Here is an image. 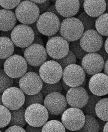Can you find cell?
<instances>
[{"label":"cell","instance_id":"57","mask_svg":"<svg viewBox=\"0 0 108 132\" xmlns=\"http://www.w3.org/2000/svg\"><path fill=\"white\" fill-rule=\"evenodd\" d=\"M84 2V1H79V3H80V8H83Z\"/></svg>","mask_w":108,"mask_h":132},{"label":"cell","instance_id":"14","mask_svg":"<svg viewBox=\"0 0 108 132\" xmlns=\"http://www.w3.org/2000/svg\"><path fill=\"white\" fill-rule=\"evenodd\" d=\"M62 79L71 87L81 86L86 79L85 73L82 67L72 64L63 70Z\"/></svg>","mask_w":108,"mask_h":132},{"label":"cell","instance_id":"24","mask_svg":"<svg viewBox=\"0 0 108 132\" xmlns=\"http://www.w3.org/2000/svg\"><path fill=\"white\" fill-rule=\"evenodd\" d=\"M87 90L88 93L89 99L87 104L82 109V110L85 115L93 116L96 118L97 117V116L95 113V106L97 102L102 98V97L97 96L93 94L90 92L89 88H88V90Z\"/></svg>","mask_w":108,"mask_h":132},{"label":"cell","instance_id":"59","mask_svg":"<svg viewBox=\"0 0 108 132\" xmlns=\"http://www.w3.org/2000/svg\"><path fill=\"white\" fill-rule=\"evenodd\" d=\"M106 13H108V1L107 2V9H106Z\"/></svg>","mask_w":108,"mask_h":132},{"label":"cell","instance_id":"21","mask_svg":"<svg viewBox=\"0 0 108 132\" xmlns=\"http://www.w3.org/2000/svg\"><path fill=\"white\" fill-rule=\"evenodd\" d=\"M17 18L15 13L11 10L2 9L0 10V31H12L15 28Z\"/></svg>","mask_w":108,"mask_h":132},{"label":"cell","instance_id":"50","mask_svg":"<svg viewBox=\"0 0 108 132\" xmlns=\"http://www.w3.org/2000/svg\"><path fill=\"white\" fill-rule=\"evenodd\" d=\"M61 37V34L60 33V31H59L57 33H56L54 35H53L51 36H48V39H50L53 37Z\"/></svg>","mask_w":108,"mask_h":132},{"label":"cell","instance_id":"30","mask_svg":"<svg viewBox=\"0 0 108 132\" xmlns=\"http://www.w3.org/2000/svg\"><path fill=\"white\" fill-rule=\"evenodd\" d=\"M14 80L5 73L4 69H0V93L13 86Z\"/></svg>","mask_w":108,"mask_h":132},{"label":"cell","instance_id":"27","mask_svg":"<svg viewBox=\"0 0 108 132\" xmlns=\"http://www.w3.org/2000/svg\"><path fill=\"white\" fill-rule=\"evenodd\" d=\"M95 29L102 36L108 37V13H105L96 18Z\"/></svg>","mask_w":108,"mask_h":132},{"label":"cell","instance_id":"47","mask_svg":"<svg viewBox=\"0 0 108 132\" xmlns=\"http://www.w3.org/2000/svg\"><path fill=\"white\" fill-rule=\"evenodd\" d=\"M61 82H62V88L65 91V92H68L71 87L69 86H68L67 84H66L63 81V80L62 79V81H61Z\"/></svg>","mask_w":108,"mask_h":132},{"label":"cell","instance_id":"17","mask_svg":"<svg viewBox=\"0 0 108 132\" xmlns=\"http://www.w3.org/2000/svg\"><path fill=\"white\" fill-rule=\"evenodd\" d=\"M65 98L70 107L82 109L88 102L89 95L85 88L80 86L71 87L67 92Z\"/></svg>","mask_w":108,"mask_h":132},{"label":"cell","instance_id":"18","mask_svg":"<svg viewBox=\"0 0 108 132\" xmlns=\"http://www.w3.org/2000/svg\"><path fill=\"white\" fill-rule=\"evenodd\" d=\"M90 92L95 96L102 97L108 94V76L100 73L92 76L88 82Z\"/></svg>","mask_w":108,"mask_h":132},{"label":"cell","instance_id":"7","mask_svg":"<svg viewBox=\"0 0 108 132\" xmlns=\"http://www.w3.org/2000/svg\"><path fill=\"white\" fill-rule=\"evenodd\" d=\"M61 23L59 17L56 15L46 12L40 14L36 22V24L39 32L48 37L59 31Z\"/></svg>","mask_w":108,"mask_h":132},{"label":"cell","instance_id":"43","mask_svg":"<svg viewBox=\"0 0 108 132\" xmlns=\"http://www.w3.org/2000/svg\"><path fill=\"white\" fill-rule=\"evenodd\" d=\"M98 123H99V132H104V127L107 122V121H104L99 118H97V119Z\"/></svg>","mask_w":108,"mask_h":132},{"label":"cell","instance_id":"37","mask_svg":"<svg viewBox=\"0 0 108 132\" xmlns=\"http://www.w3.org/2000/svg\"><path fill=\"white\" fill-rule=\"evenodd\" d=\"M50 1H46L44 3L41 4H37L40 14H43L45 12H46L48 9V8L50 7Z\"/></svg>","mask_w":108,"mask_h":132},{"label":"cell","instance_id":"23","mask_svg":"<svg viewBox=\"0 0 108 132\" xmlns=\"http://www.w3.org/2000/svg\"><path fill=\"white\" fill-rule=\"evenodd\" d=\"M26 109L23 106L18 109L10 111L11 118L9 127L16 126L23 128L28 124L25 118Z\"/></svg>","mask_w":108,"mask_h":132},{"label":"cell","instance_id":"5","mask_svg":"<svg viewBox=\"0 0 108 132\" xmlns=\"http://www.w3.org/2000/svg\"><path fill=\"white\" fill-rule=\"evenodd\" d=\"M25 118L27 123L36 127H43L49 119V112L42 104H34L26 109Z\"/></svg>","mask_w":108,"mask_h":132},{"label":"cell","instance_id":"35","mask_svg":"<svg viewBox=\"0 0 108 132\" xmlns=\"http://www.w3.org/2000/svg\"><path fill=\"white\" fill-rule=\"evenodd\" d=\"M57 62L59 64L62 66V69L63 70L67 66L72 64H75L77 62V59L75 55L71 51H69L68 54L63 58L60 60H54Z\"/></svg>","mask_w":108,"mask_h":132},{"label":"cell","instance_id":"52","mask_svg":"<svg viewBox=\"0 0 108 132\" xmlns=\"http://www.w3.org/2000/svg\"><path fill=\"white\" fill-rule=\"evenodd\" d=\"M104 47L108 54V37L105 41V42L104 44Z\"/></svg>","mask_w":108,"mask_h":132},{"label":"cell","instance_id":"13","mask_svg":"<svg viewBox=\"0 0 108 132\" xmlns=\"http://www.w3.org/2000/svg\"><path fill=\"white\" fill-rule=\"evenodd\" d=\"M43 105L49 113L53 116L62 115L67 109L68 103L65 97L61 93L55 92L45 97Z\"/></svg>","mask_w":108,"mask_h":132},{"label":"cell","instance_id":"53","mask_svg":"<svg viewBox=\"0 0 108 132\" xmlns=\"http://www.w3.org/2000/svg\"><path fill=\"white\" fill-rule=\"evenodd\" d=\"M6 60L0 59V69H3L4 68V65L5 64Z\"/></svg>","mask_w":108,"mask_h":132},{"label":"cell","instance_id":"48","mask_svg":"<svg viewBox=\"0 0 108 132\" xmlns=\"http://www.w3.org/2000/svg\"><path fill=\"white\" fill-rule=\"evenodd\" d=\"M20 78H15V79H13L14 80V82H13V86H15L17 87H19V80H20Z\"/></svg>","mask_w":108,"mask_h":132},{"label":"cell","instance_id":"1","mask_svg":"<svg viewBox=\"0 0 108 132\" xmlns=\"http://www.w3.org/2000/svg\"><path fill=\"white\" fill-rule=\"evenodd\" d=\"M59 31L63 39L72 42L80 40L84 32V29L81 21L78 18L73 17L62 21Z\"/></svg>","mask_w":108,"mask_h":132},{"label":"cell","instance_id":"20","mask_svg":"<svg viewBox=\"0 0 108 132\" xmlns=\"http://www.w3.org/2000/svg\"><path fill=\"white\" fill-rule=\"evenodd\" d=\"M83 9L84 12L90 16L98 17L106 12L107 2L106 1L85 0Z\"/></svg>","mask_w":108,"mask_h":132},{"label":"cell","instance_id":"34","mask_svg":"<svg viewBox=\"0 0 108 132\" xmlns=\"http://www.w3.org/2000/svg\"><path fill=\"white\" fill-rule=\"evenodd\" d=\"M70 50L73 53L77 59L80 60H82L83 57L88 53L81 47L79 40L72 42L70 43Z\"/></svg>","mask_w":108,"mask_h":132},{"label":"cell","instance_id":"15","mask_svg":"<svg viewBox=\"0 0 108 132\" xmlns=\"http://www.w3.org/2000/svg\"><path fill=\"white\" fill-rule=\"evenodd\" d=\"M47 53L44 46L32 44L27 47L23 56L28 64L32 67H40L47 61Z\"/></svg>","mask_w":108,"mask_h":132},{"label":"cell","instance_id":"19","mask_svg":"<svg viewBox=\"0 0 108 132\" xmlns=\"http://www.w3.org/2000/svg\"><path fill=\"white\" fill-rule=\"evenodd\" d=\"M55 5L59 14L66 18L76 15L80 9V3L78 0H58L55 1Z\"/></svg>","mask_w":108,"mask_h":132},{"label":"cell","instance_id":"29","mask_svg":"<svg viewBox=\"0 0 108 132\" xmlns=\"http://www.w3.org/2000/svg\"><path fill=\"white\" fill-rule=\"evenodd\" d=\"M78 18L81 21L84 29V32L90 30L95 29V21L96 18L90 16L85 12L79 15Z\"/></svg>","mask_w":108,"mask_h":132},{"label":"cell","instance_id":"36","mask_svg":"<svg viewBox=\"0 0 108 132\" xmlns=\"http://www.w3.org/2000/svg\"><path fill=\"white\" fill-rule=\"evenodd\" d=\"M21 1H2L0 0V6L6 10H11L16 8L20 3Z\"/></svg>","mask_w":108,"mask_h":132},{"label":"cell","instance_id":"38","mask_svg":"<svg viewBox=\"0 0 108 132\" xmlns=\"http://www.w3.org/2000/svg\"><path fill=\"white\" fill-rule=\"evenodd\" d=\"M46 12H51V13H52L54 14L55 15H56L57 16L59 17L61 22H62V21L65 19L64 17L62 16L61 15H60L59 14V13L57 12V11L56 9L55 4H53V5H50V7L48 8V9H47Z\"/></svg>","mask_w":108,"mask_h":132},{"label":"cell","instance_id":"49","mask_svg":"<svg viewBox=\"0 0 108 132\" xmlns=\"http://www.w3.org/2000/svg\"><path fill=\"white\" fill-rule=\"evenodd\" d=\"M104 70V73L108 76V60L105 62Z\"/></svg>","mask_w":108,"mask_h":132},{"label":"cell","instance_id":"46","mask_svg":"<svg viewBox=\"0 0 108 132\" xmlns=\"http://www.w3.org/2000/svg\"><path fill=\"white\" fill-rule=\"evenodd\" d=\"M13 54H16V55H19L22 56V55H23V53H22V52L21 51V49L20 48L15 46V49H14Z\"/></svg>","mask_w":108,"mask_h":132},{"label":"cell","instance_id":"10","mask_svg":"<svg viewBox=\"0 0 108 132\" xmlns=\"http://www.w3.org/2000/svg\"><path fill=\"white\" fill-rule=\"evenodd\" d=\"M43 81L39 74L27 72L19 80V88L25 95H33L41 92Z\"/></svg>","mask_w":108,"mask_h":132},{"label":"cell","instance_id":"55","mask_svg":"<svg viewBox=\"0 0 108 132\" xmlns=\"http://www.w3.org/2000/svg\"><path fill=\"white\" fill-rule=\"evenodd\" d=\"M33 72V68L32 66H31L28 64V70H27V72Z\"/></svg>","mask_w":108,"mask_h":132},{"label":"cell","instance_id":"22","mask_svg":"<svg viewBox=\"0 0 108 132\" xmlns=\"http://www.w3.org/2000/svg\"><path fill=\"white\" fill-rule=\"evenodd\" d=\"M14 49L15 45L11 39L0 37V59L6 60L12 56Z\"/></svg>","mask_w":108,"mask_h":132},{"label":"cell","instance_id":"28","mask_svg":"<svg viewBox=\"0 0 108 132\" xmlns=\"http://www.w3.org/2000/svg\"><path fill=\"white\" fill-rule=\"evenodd\" d=\"M62 122L52 119L49 120L42 127V132H66Z\"/></svg>","mask_w":108,"mask_h":132},{"label":"cell","instance_id":"26","mask_svg":"<svg viewBox=\"0 0 108 132\" xmlns=\"http://www.w3.org/2000/svg\"><path fill=\"white\" fill-rule=\"evenodd\" d=\"M77 132H99V123L97 119L93 116L85 115V123Z\"/></svg>","mask_w":108,"mask_h":132},{"label":"cell","instance_id":"16","mask_svg":"<svg viewBox=\"0 0 108 132\" xmlns=\"http://www.w3.org/2000/svg\"><path fill=\"white\" fill-rule=\"evenodd\" d=\"M105 62L97 53H88L82 60L81 67L89 76L100 73L103 70Z\"/></svg>","mask_w":108,"mask_h":132},{"label":"cell","instance_id":"6","mask_svg":"<svg viewBox=\"0 0 108 132\" xmlns=\"http://www.w3.org/2000/svg\"><path fill=\"white\" fill-rule=\"evenodd\" d=\"M28 65L24 57L13 54L6 60L3 69L7 75L15 79L21 78L27 72Z\"/></svg>","mask_w":108,"mask_h":132},{"label":"cell","instance_id":"9","mask_svg":"<svg viewBox=\"0 0 108 132\" xmlns=\"http://www.w3.org/2000/svg\"><path fill=\"white\" fill-rule=\"evenodd\" d=\"M70 43L62 37H53L47 42V53L53 60L62 59L68 54Z\"/></svg>","mask_w":108,"mask_h":132},{"label":"cell","instance_id":"60","mask_svg":"<svg viewBox=\"0 0 108 132\" xmlns=\"http://www.w3.org/2000/svg\"><path fill=\"white\" fill-rule=\"evenodd\" d=\"M1 8H2V7H1V6H0V10H1V9H1Z\"/></svg>","mask_w":108,"mask_h":132},{"label":"cell","instance_id":"51","mask_svg":"<svg viewBox=\"0 0 108 132\" xmlns=\"http://www.w3.org/2000/svg\"><path fill=\"white\" fill-rule=\"evenodd\" d=\"M40 68V67H32L33 72L35 73H36L37 74H39Z\"/></svg>","mask_w":108,"mask_h":132},{"label":"cell","instance_id":"32","mask_svg":"<svg viewBox=\"0 0 108 132\" xmlns=\"http://www.w3.org/2000/svg\"><path fill=\"white\" fill-rule=\"evenodd\" d=\"M11 118V111L4 105H0V129L9 125Z\"/></svg>","mask_w":108,"mask_h":132},{"label":"cell","instance_id":"31","mask_svg":"<svg viewBox=\"0 0 108 132\" xmlns=\"http://www.w3.org/2000/svg\"><path fill=\"white\" fill-rule=\"evenodd\" d=\"M62 89L61 81L54 84H49L43 82V87L41 92L43 96L45 97L48 95L52 93L58 92L61 93Z\"/></svg>","mask_w":108,"mask_h":132},{"label":"cell","instance_id":"54","mask_svg":"<svg viewBox=\"0 0 108 132\" xmlns=\"http://www.w3.org/2000/svg\"><path fill=\"white\" fill-rule=\"evenodd\" d=\"M33 3H34L35 4H36V5L37 4H42L43 3H44L46 1L45 0H43V1H31Z\"/></svg>","mask_w":108,"mask_h":132},{"label":"cell","instance_id":"40","mask_svg":"<svg viewBox=\"0 0 108 132\" xmlns=\"http://www.w3.org/2000/svg\"><path fill=\"white\" fill-rule=\"evenodd\" d=\"M42 127H36L30 126L29 125H27L26 128V132H42Z\"/></svg>","mask_w":108,"mask_h":132},{"label":"cell","instance_id":"11","mask_svg":"<svg viewBox=\"0 0 108 132\" xmlns=\"http://www.w3.org/2000/svg\"><path fill=\"white\" fill-rule=\"evenodd\" d=\"M79 40L81 47L87 53H97L104 46L103 37L96 30L85 31Z\"/></svg>","mask_w":108,"mask_h":132},{"label":"cell","instance_id":"41","mask_svg":"<svg viewBox=\"0 0 108 132\" xmlns=\"http://www.w3.org/2000/svg\"><path fill=\"white\" fill-rule=\"evenodd\" d=\"M98 54H99L102 57V58L104 59L105 62H106L108 60V54L107 52V51H106V50L105 49L104 47V45L102 47V48L99 50L97 52Z\"/></svg>","mask_w":108,"mask_h":132},{"label":"cell","instance_id":"58","mask_svg":"<svg viewBox=\"0 0 108 132\" xmlns=\"http://www.w3.org/2000/svg\"><path fill=\"white\" fill-rule=\"evenodd\" d=\"M0 105H3L2 102V94L0 93Z\"/></svg>","mask_w":108,"mask_h":132},{"label":"cell","instance_id":"12","mask_svg":"<svg viewBox=\"0 0 108 132\" xmlns=\"http://www.w3.org/2000/svg\"><path fill=\"white\" fill-rule=\"evenodd\" d=\"M2 102L3 105L10 111L15 110L23 106L25 94L20 88L12 86L2 94Z\"/></svg>","mask_w":108,"mask_h":132},{"label":"cell","instance_id":"25","mask_svg":"<svg viewBox=\"0 0 108 132\" xmlns=\"http://www.w3.org/2000/svg\"><path fill=\"white\" fill-rule=\"evenodd\" d=\"M95 113L97 117L108 121V98L100 100L95 106Z\"/></svg>","mask_w":108,"mask_h":132},{"label":"cell","instance_id":"4","mask_svg":"<svg viewBox=\"0 0 108 132\" xmlns=\"http://www.w3.org/2000/svg\"><path fill=\"white\" fill-rule=\"evenodd\" d=\"M35 36V33L30 26L19 24L12 30L11 39L16 47L27 48L32 44Z\"/></svg>","mask_w":108,"mask_h":132},{"label":"cell","instance_id":"33","mask_svg":"<svg viewBox=\"0 0 108 132\" xmlns=\"http://www.w3.org/2000/svg\"><path fill=\"white\" fill-rule=\"evenodd\" d=\"M44 100V96L41 92L33 95H25V102L23 107L27 108L29 106L34 104H40L43 105Z\"/></svg>","mask_w":108,"mask_h":132},{"label":"cell","instance_id":"61","mask_svg":"<svg viewBox=\"0 0 108 132\" xmlns=\"http://www.w3.org/2000/svg\"><path fill=\"white\" fill-rule=\"evenodd\" d=\"M0 132H2V131H1V130H0Z\"/></svg>","mask_w":108,"mask_h":132},{"label":"cell","instance_id":"44","mask_svg":"<svg viewBox=\"0 0 108 132\" xmlns=\"http://www.w3.org/2000/svg\"><path fill=\"white\" fill-rule=\"evenodd\" d=\"M31 28V29H32L34 32L35 33V36H41V35H42L41 33L39 32V31H38V29L37 28V24H36V22L32 24L30 26Z\"/></svg>","mask_w":108,"mask_h":132},{"label":"cell","instance_id":"8","mask_svg":"<svg viewBox=\"0 0 108 132\" xmlns=\"http://www.w3.org/2000/svg\"><path fill=\"white\" fill-rule=\"evenodd\" d=\"M63 69L59 63L54 60L46 61L40 66L39 75L43 82L54 84L61 81Z\"/></svg>","mask_w":108,"mask_h":132},{"label":"cell","instance_id":"2","mask_svg":"<svg viewBox=\"0 0 108 132\" xmlns=\"http://www.w3.org/2000/svg\"><path fill=\"white\" fill-rule=\"evenodd\" d=\"M15 14L21 24L30 26L37 22L40 15L38 6L31 1H23L16 8Z\"/></svg>","mask_w":108,"mask_h":132},{"label":"cell","instance_id":"42","mask_svg":"<svg viewBox=\"0 0 108 132\" xmlns=\"http://www.w3.org/2000/svg\"><path fill=\"white\" fill-rule=\"evenodd\" d=\"M32 44H40V45H41L44 46V42L40 36H35Z\"/></svg>","mask_w":108,"mask_h":132},{"label":"cell","instance_id":"56","mask_svg":"<svg viewBox=\"0 0 108 132\" xmlns=\"http://www.w3.org/2000/svg\"><path fill=\"white\" fill-rule=\"evenodd\" d=\"M104 132H108V121H107L104 129Z\"/></svg>","mask_w":108,"mask_h":132},{"label":"cell","instance_id":"3","mask_svg":"<svg viewBox=\"0 0 108 132\" xmlns=\"http://www.w3.org/2000/svg\"><path fill=\"white\" fill-rule=\"evenodd\" d=\"M61 120L66 129L71 131H78L85 123V115L81 109L71 107L63 112Z\"/></svg>","mask_w":108,"mask_h":132},{"label":"cell","instance_id":"62","mask_svg":"<svg viewBox=\"0 0 108 132\" xmlns=\"http://www.w3.org/2000/svg\"><path fill=\"white\" fill-rule=\"evenodd\" d=\"M0 37H1V34H0Z\"/></svg>","mask_w":108,"mask_h":132},{"label":"cell","instance_id":"39","mask_svg":"<svg viewBox=\"0 0 108 132\" xmlns=\"http://www.w3.org/2000/svg\"><path fill=\"white\" fill-rule=\"evenodd\" d=\"M4 132H26V130L19 126H11L9 127Z\"/></svg>","mask_w":108,"mask_h":132},{"label":"cell","instance_id":"45","mask_svg":"<svg viewBox=\"0 0 108 132\" xmlns=\"http://www.w3.org/2000/svg\"><path fill=\"white\" fill-rule=\"evenodd\" d=\"M1 37H7L10 39H11V31H8V32H3L1 31Z\"/></svg>","mask_w":108,"mask_h":132}]
</instances>
